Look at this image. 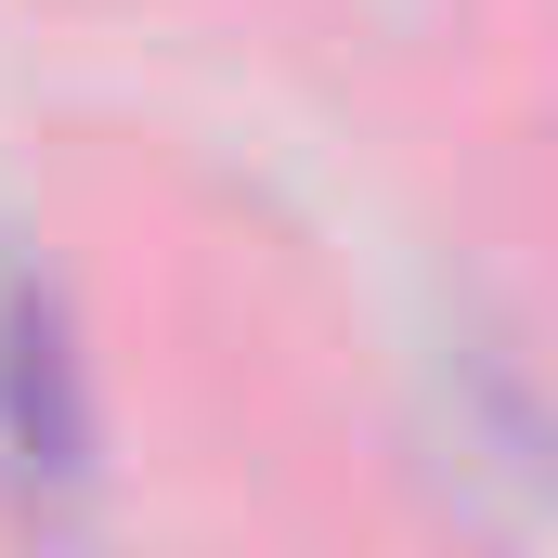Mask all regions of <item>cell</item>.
Returning a JSON list of instances; mask_svg holds the SVG:
<instances>
[{
	"label": "cell",
	"instance_id": "6da1fadb",
	"mask_svg": "<svg viewBox=\"0 0 558 558\" xmlns=\"http://www.w3.org/2000/svg\"><path fill=\"white\" fill-rule=\"evenodd\" d=\"M92 364H78V325H65V299L26 274H0V468H13V494L39 507V520H65L78 494H92Z\"/></svg>",
	"mask_w": 558,
	"mask_h": 558
}]
</instances>
